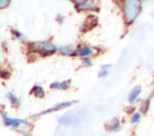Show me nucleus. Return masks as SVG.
Segmentation results:
<instances>
[{
    "label": "nucleus",
    "mask_w": 154,
    "mask_h": 136,
    "mask_svg": "<svg viewBox=\"0 0 154 136\" xmlns=\"http://www.w3.org/2000/svg\"><path fill=\"white\" fill-rule=\"evenodd\" d=\"M106 130L107 131H111V132H114V131H119L120 129H122V124H120V119L118 118V117H116V118H113L106 126Z\"/></svg>",
    "instance_id": "obj_9"
},
{
    "label": "nucleus",
    "mask_w": 154,
    "mask_h": 136,
    "mask_svg": "<svg viewBox=\"0 0 154 136\" xmlns=\"http://www.w3.org/2000/svg\"><path fill=\"white\" fill-rule=\"evenodd\" d=\"M30 94L34 95V96H36V97H40V99H41V97H45V95H46L43 87L40 85V84H35V85L31 88Z\"/></svg>",
    "instance_id": "obj_12"
},
{
    "label": "nucleus",
    "mask_w": 154,
    "mask_h": 136,
    "mask_svg": "<svg viewBox=\"0 0 154 136\" xmlns=\"http://www.w3.org/2000/svg\"><path fill=\"white\" fill-rule=\"evenodd\" d=\"M109 67H111L109 64L102 65L101 69H100V71H99V78H105V77H107V76H108V69H109Z\"/></svg>",
    "instance_id": "obj_16"
},
{
    "label": "nucleus",
    "mask_w": 154,
    "mask_h": 136,
    "mask_svg": "<svg viewBox=\"0 0 154 136\" xmlns=\"http://www.w3.org/2000/svg\"><path fill=\"white\" fill-rule=\"evenodd\" d=\"M0 76H1V78H4V79H8V78L11 77V72H10V70L2 69L1 72H0Z\"/></svg>",
    "instance_id": "obj_20"
},
{
    "label": "nucleus",
    "mask_w": 154,
    "mask_h": 136,
    "mask_svg": "<svg viewBox=\"0 0 154 136\" xmlns=\"http://www.w3.org/2000/svg\"><path fill=\"white\" fill-rule=\"evenodd\" d=\"M7 99L10 100V104H11V106H12V107L17 108V107H19V106H20V100H19V97H18L14 93H12V91L7 93Z\"/></svg>",
    "instance_id": "obj_13"
},
{
    "label": "nucleus",
    "mask_w": 154,
    "mask_h": 136,
    "mask_svg": "<svg viewBox=\"0 0 154 136\" xmlns=\"http://www.w3.org/2000/svg\"><path fill=\"white\" fill-rule=\"evenodd\" d=\"M29 54H35L40 57H51L58 53V46L52 41H32L28 43Z\"/></svg>",
    "instance_id": "obj_2"
},
{
    "label": "nucleus",
    "mask_w": 154,
    "mask_h": 136,
    "mask_svg": "<svg viewBox=\"0 0 154 136\" xmlns=\"http://www.w3.org/2000/svg\"><path fill=\"white\" fill-rule=\"evenodd\" d=\"M58 53L61 55H66V57H78V52H77V47L73 45H63V46H58Z\"/></svg>",
    "instance_id": "obj_6"
},
{
    "label": "nucleus",
    "mask_w": 154,
    "mask_h": 136,
    "mask_svg": "<svg viewBox=\"0 0 154 136\" xmlns=\"http://www.w3.org/2000/svg\"><path fill=\"white\" fill-rule=\"evenodd\" d=\"M77 52H78V57H91L93 54L96 53V48L91 47L90 45L87 43H79L77 45Z\"/></svg>",
    "instance_id": "obj_7"
},
{
    "label": "nucleus",
    "mask_w": 154,
    "mask_h": 136,
    "mask_svg": "<svg viewBox=\"0 0 154 136\" xmlns=\"http://www.w3.org/2000/svg\"><path fill=\"white\" fill-rule=\"evenodd\" d=\"M71 85V81H63V82H53L51 84V89L53 90H66Z\"/></svg>",
    "instance_id": "obj_11"
},
{
    "label": "nucleus",
    "mask_w": 154,
    "mask_h": 136,
    "mask_svg": "<svg viewBox=\"0 0 154 136\" xmlns=\"http://www.w3.org/2000/svg\"><path fill=\"white\" fill-rule=\"evenodd\" d=\"M12 0H0V10H5L11 5Z\"/></svg>",
    "instance_id": "obj_21"
},
{
    "label": "nucleus",
    "mask_w": 154,
    "mask_h": 136,
    "mask_svg": "<svg viewBox=\"0 0 154 136\" xmlns=\"http://www.w3.org/2000/svg\"><path fill=\"white\" fill-rule=\"evenodd\" d=\"M75 8L77 12H95V11H99L100 7L97 6V4L94 1V0H88L81 5H75Z\"/></svg>",
    "instance_id": "obj_5"
},
{
    "label": "nucleus",
    "mask_w": 154,
    "mask_h": 136,
    "mask_svg": "<svg viewBox=\"0 0 154 136\" xmlns=\"http://www.w3.org/2000/svg\"><path fill=\"white\" fill-rule=\"evenodd\" d=\"M141 113H142V112H135V113H132V116H131V118H130V123H131V124L138 123L140 119H141Z\"/></svg>",
    "instance_id": "obj_19"
},
{
    "label": "nucleus",
    "mask_w": 154,
    "mask_h": 136,
    "mask_svg": "<svg viewBox=\"0 0 154 136\" xmlns=\"http://www.w3.org/2000/svg\"><path fill=\"white\" fill-rule=\"evenodd\" d=\"M153 94H154V79H153Z\"/></svg>",
    "instance_id": "obj_24"
},
{
    "label": "nucleus",
    "mask_w": 154,
    "mask_h": 136,
    "mask_svg": "<svg viewBox=\"0 0 154 136\" xmlns=\"http://www.w3.org/2000/svg\"><path fill=\"white\" fill-rule=\"evenodd\" d=\"M141 91H142V87H141V85H135V87L131 89V91H130V94H129V96H128L129 102H130V104L136 102L137 99H138V96H140V94H141Z\"/></svg>",
    "instance_id": "obj_10"
},
{
    "label": "nucleus",
    "mask_w": 154,
    "mask_h": 136,
    "mask_svg": "<svg viewBox=\"0 0 154 136\" xmlns=\"http://www.w3.org/2000/svg\"><path fill=\"white\" fill-rule=\"evenodd\" d=\"M75 102H76V101H64V102L55 104V105H54V106H52L51 108H47V110H45V111H42V112L37 113V114H34L32 117H34V118H36V117L45 116V114H48V113H52V112H58V111H60V110H64V108H66V107L71 106V105H72V104H75Z\"/></svg>",
    "instance_id": "obj_4"
},
{
    "label": "nucleus",
    "mask_w": 154,
    "mask_h": 136,
    "mask_svg": "<svg viewBox=\"0 0 154 136\" xmlns=\"http://www.w3.org/2000/svg\"><path fill=\"white\" fill-rule=\"evenodd\" d=\"M76 120H77V118L73 114H67V116H63L59 118V122L61 124H71V123H75Z\"/></svg>",
    "instance_id": "obj_15"
},
{
    "label": "nucleus",
    "mask_w": 154,
    "mask_h": 136,
    "mask_svg": "<svg viewBox=\"0 0 154 136\" xmlns=\"http://www.w3.org/2000/svg\"><path fill=\"white\" fill-rule=\"evenodd\" d=\"M1 117H2V119H4V124H5L6 126L13 128V129H18V128H20V126H23V125H24V126L29 125V120H26V119H20V118H11V117H8V116L6 114L5 111L1 112Z\"/></svg>",
    "instance_id": "obj_3"
},
{
    "label": "nucleus",
    "mask_w": 154,
    "mask_h": 136,
    "mask_svg": "<svg viewBox=\"0 0 154 136\" xmlns=\"http://www.w3.org/2000/svg\"><path fill=\"white\" fill-rule=\"evenodd\" d=\"M69 1H71L73 5H81V4H83V2H85L88 0H69Z\"/></svg>",
    "instance_id": "obj_22"
},
{
    "label": "nucleus",
    "mask_w": 154,
    "mask_h": 136,
    "mask_svg": "<svg viewBox=\"0 0 154 136\" xmlns=\"http://www.w3.org/2000/svg\"><path fill=\"white\" fill-rule=\"evenodd\" d=\"M142 1H148V0H142Z\"/></svg>",
    "instance_id": "obj_25"
},
{
    "label": "nucleus",
    "mask_w": 154,
    "mask_h": 136,
    "mask_svg": "<svg viewBox=\"0 0 154 136\" xmlns=\"http://www.w3.org/2000/svg\"><path fill=\"white\" fill-rule=\"evenodd\" d=\"M11 36H12V39L18 40V41H26L25 35L22 31H19L18 29H14V28L11 29Z\"/></svg>",
    "instance_id": "obj_14"
},
{
    "label": "nucleus",
    "mask_w": 154,
    "mask_h": 136,
    "mask_svg": "<svg viewBox=\"0 0 154 136\" xmlns=\"http://www.w3.org/2000/svg\"><path fill=\"white\" fill-rule=\"evenodd\" d=\"M57 22H58L59 24H63V23H64V17H63L61 14H57Z\"/></svg>",
    "instance_id": "obj_23"
},
{
    "label": "nucleus",
    "mask_w": 154,
    "mask_h": 136,
    "mask_svg": "<svg viewBox=\"0 0 154 136\" xmlns=\"http://www.w3.org/2000/svg\"><path fill=\"white\" fill-rule=\"evenodd\" d=\"M150 102H152V99H150V97H147V99H146V101L143 102V105L141 106V112H142V113H147V112L149 111Z\"/></svg>",
    "instance_id": "obj_18"
},
{
    "label": "nucleus",
    "mask_w": 154,
    "mask_h": 136,
    "mask_svg": "<svg viewBox=\"0 0 154 136\" xmlns=\"http://www.w3.org/2000/svg\"><path fill=\"white\" fill-rule=\"evenodd\" d=\"M81 63H82V66L90 67L93 65V59H91V57H82L81 58Z\"/></svg>",
    "instance_id": "obj_17"
},
{
    "label": "nucleus",
    "mask_w": 154,
    "mask_h": 136,
    "mask_svg": "<svg viewBox=\"0 0 154 136\" xmlns=\"http://www.w3.org/2000/svg\"><path fill=\"white\" fill-rule=\"evenodd\" d=\"M142 0H120V10L126 26H131L142 12Z\"/></svg>",
    "instance_id": "obj_1"
},
{
    "label": "nucleus",
    "mask_w": 154,
    "mask_h": 136,
    "mask_svg": "<svg viewBox=\"0 0 154 136\" xmlns=\"http://www.w3.org/2000/svg\"><path fill=\"white\" fill-rule=\"evenodd\" d=\"M96 25H97V17L94 16V14H89V16L87 17V20H85L84 24L82 25V31H83V32L90 31V30H93Z\"/></svg>",
    "instance_id": "obj_8"
}]
</instances>
